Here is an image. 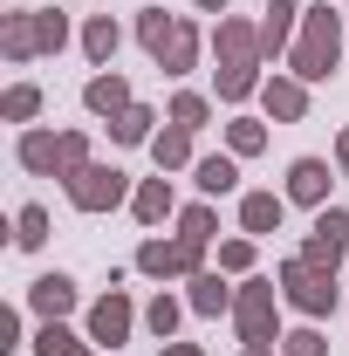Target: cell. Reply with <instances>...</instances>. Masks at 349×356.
I'll use <instances>...</instances> for the list:
<instances>
[{
    "instance_id": "6da1fadb",
    "label": "cell",
    "mask_w": 349,
    "mask_h": 356,
    "mask_svg": "<svg viewBox=\"0 0 349 356\" xmlns=\"http://www.w3.org/2000/svg\"><path fill=\"white\" fill-rule=\"evenodd\" d=\"M261 89V28L219 14V103H247Z\"/></svg>"
},
{
    "instance_id": "7a4b0ae2",
    "label": "cell",
    "mask_w": 349,
    "mask_h": 356,
    "mask_svg": "<svg viewBox=\"0 0 349 356\" xmlns=\"http://www.w3.org/2000/svg\"><path fill=\"white\" fill-rule=\"evenodd\" d=\"M137 42L151 48V62H158L165 76H185V69L199 62V28L178 21V14H165V7H144V14H137Z\"/></svg>"
},
{
    "instance_id": "3957f363",
    "label": "cell",
    "mask_w": 349,
    "mask_h": 356,
    "mask_svg": "<svg viewBox=\"0 0 349 356\" xmlns=\"http://www.w3.org/2000/svg\"><path fill=\"white\" fill-rule=\"evenodd\" d=\"M336 62H343V21H336L329 0H322V7H308V14H302L295 76H302V83H322V76H336Z\"/></svg>"
},
{
    "instance_id": "277c9868",
    "label": "cell",
    "mask_w": 349,
    "mask_h": 356,
    "mask_svg": "<svg viewBox=\"0 0 349 356\" xmlns=\"http://www.w3.org/2000/svg\"><path fill=\"white\" fill-rule=\"evenodd\" d=\"M62 42H69V21H62L55 7L7 14V28H0V55H7V62H35V55H55Z\"/></svg>"
},
{
    "instance_id": "5b68a950",
    "label": "cell",
    "mask_w": 349,
    "mask_h": 356,
    "mask_svg": "<svg viewBox=\"0 0 349 356\" xmlns=\"http://www.w3.org/2000/svg\"><path fill=\"white\" fill-rule=\"evenodd\" d=\"M21 165L35 178H62V185H69V178L89 165V137L83 131H62V137L55 131H28L21 137Z\"/></svg>"
},
{
    "instance_id": "8992f818",
    "label": "cell",
    "mask_w": 349,
    "mask_h": 356,
    "mask_svg": "<svg viewBox=\"0 0 349 356\" xmlns=\"http://www.w3.org/2000/svg\"><path fill=\"white\" fill-rule=\"evenodd\" d=\"M274 281H281V295H288L302 315H329V309H336V288H343V281H336V267H315V261H302V254H295V261H281Z\"/></svg>"
},
{
    "instance_id": "52a82bcc",
    "label": "cell",
    "mask_w": 349,
    "mask_h": 356,
    "mask_svg": "<svg viewBox=\"0 0 349 356\" xmlns=\"http://www.w3.org/2000/svg\"><path fill=\"white\" fill-rule=\"evenodd\" d=\"M274 302H281V281H247V288L233 295L240 350H267V343H274Z\"/></svg>"
},
{
    "instance_id": "ba28073f",
    "label": "cell",
    "mask_w": 349,
    "mask_h": 356,
    "mask_svg": "<svg viewBox=\"0 0 349 356\" xmlns=\"http://www.w3.org/2000/svg\"><path fill=\"white\" fill-rule=\"evenodd\" d=\"M69 206H76V213H110V206H124V172H117V165H83V172L69 178Z\"/></svg>"
},
{
    "instance_id": "9c48e42d",
    "label": "cell",
    "mask_w": 349,
    "mask_h": 356,
    "mask_svg": "<svg viewBox=\"0 0 349 356\" xmlns=\"http://www.w3.org/2000/svg\"><path fill=\"white\" fill-rule=\"evenodd\" d=\"M199 254H206V247H192L185 233H178V240H144V247H137V267L158 274V281H178V274H199Z\"/></svg>"
},
{
    "instance_id": "30bf717a",
    "label": "cell",
    "mask_w": 349,
    "mask_h": 356,
    "mask_svg": "<svg viewBox=\"0 0 349 356\" xmlns=\"http://www.w3.org/2000/svg\"><path fill=\"white\" fill-rule=\"evenodd\" d=\"M343 247H349V213H343V206H322V213H315V233L302 240V261L336 267V261H343Z\"/></svg>"
},
{
    "instance_id": "8fae6325",
    "label": "cell",
    "mask_w": 349,
    "mask_h": 356,
    "mask_svg": "<svg viewBox=\"0 0 349 356\" xmlns=\"http://www.w3.org/2000/svg\"><path fill=\"white\" fill-rule=\"evenodd\" d=\"M131 322H137V309L124 302V288H110L96 309H89V343H103V350H117L124 336H131Z\"/></svg>"
},
{
    "instance_id": "7c38bea8",
    "label": "cell",
    "mask_w": 349,
    "mask_h": 356,
    "mask_svg": "<svg viewBox=\"0 0 349 356\" xmlns=\"http://www.w3.org/2000/svg\"><path fill=\"white\" fill-rule=\"evenodd\" d=\"M329 158H295V165H288V199H295V206H322V199H329Z\"/></svg>"
},
{
    "instance_id": "4fadbf2b",
    "label": "cell",
    "mask_w": 349,
    "mask_h": 356,
    "mask_svg": "<svg viewBox=\"0 0 349 356\" xmlns=\"http://www.w3.org/2000/svg\"><path fill=\"white\" fill-rule=\"evenodd\" d=\"M28 302H35L42 322H62V315L76 309V281H69V274H42V281L28 288Z\"/></svg>"
},
{
    "instance_id": "5bb4252c",
    "label": "cell",
    "mask_w": 349,
    "mask_h": 356,
    "mask_svg": "<svg viewBox=\"0 0 349 356\" xmlns=\"http://www.w3.org/2000/svg\"><path fill=\"white\" fill-rule=\"evenodd\" d=\"M261 103H267V117H281V124H295L308 110V83L302 76H274V83L261 89Z\"/></svg>"
},
{
    "instance_id": "9a60e30c",
    "label": "cell",
    "mask_w": 349,
    "mask_h": 356,
    "mask_svg": "<svg viewBox=\"0 0 349 356\" xmlns=\"http://www.w3.org/2000/svg\"><path fill=\"white\" fill-rule=\"evenodd\" d=\"M281 213H288V192H247L240 199V226L261 240V233H274L281 226Z\"/></svg>"
},
{
    "instance_id": "2e32d148",
    "label": "cell",
    "mask_w": 349,
    "mask_h": 356,
    "mask_svg": "<svg viewBox=\"0 0 349 356\" xmlns=\"http://www.w3.org/2000/svg\"><path fill=\"white\" fill-rule=\"evenodd\" d=\"M83 103H89V110H96V117H110V124H117V117L131 110V83H124V76H89Z\"/></svg>"
},
{
    "instance_id": "e0dca14e",
    "label": "cell",
    "mask_w": 349,
    "mask_h": 356,
    "mask_svg": "<svg viewBox=\"0 0 349 356\" xmlns=\"http://www.w3.org/2000/svg\"><path fill=\"white\" fill-rule=\"evenodd\" d=\"M131 213L144 226H158V220H172V178L158 172V178H144V185H137L131 192Z\"/></svg>"
},
{
    "instance_id": "ac0fdd59",
    "label": "cell",
    "mask_w": 349,
    "mask_h": 356,
    "mask_svg": "<svg viewBox=\"0 0 349 356\" xmlns=\"http://www.w3.org/2000/svg\"><path fill=\"white\" fill-rule=\"evenodd\" d=\"M192 185H199L206 199L233 192V185H240V158H233V151H226V158H199V165H192Z\"/></svg>"
},
{
    "instance_id": "d6986e66",
    "label": "cell",
    "mask_w": 349,
    "mask_h": 356,
    "mask_svg": "<svg viewBox=\"0 0 349 356\" xmlns=\"http://www.w3.org/2000/svg\"><path fill=\"white\" fill-rule=\"evenodd\" d=\"M295 0H267V21H261V55H281L288 48V35H295Z\"/></svg>"
},
{
    "instance_id": "ffe728a7",
    "label": "cell",
    "mask_w": 349,
    "mask_h": 356,
    "mask_svg": "<svg viewBox=\"0 0 349 356\" xmlns=\"http://www.w3.org/2000/svg\"><path fill=\"white\" fill-rule=\"evenodd\" d=\"M151 151H158V172H185L192 165V131L185 124H165V131L151 137Z\"/></svg>"
},
{
    "instance_id": "44dd1931",
    "label": "cell",
    "mask_w": 349,
    "mask_h": 356,
    "mask_svg": "<svg viewBox=\"0 0 349 356\" xmlns=\"http://www.w3.org/2000/svg\"><path fill=\"white\" fill-rule=\"evenodd\" d=\"M117 42H124V35H117V21H110V14H89V28H83V55L96 62V69H110Z\"/></svg>"
},
{
    "instance_id": "7402d4cb",
    "label": "cell",
    "mask_w": 349,
    "mask_h": 356,
    "mask_svg": "<svg viewBox=\"0 0 349 356\" xmlns=\"http://www.w3.org/2000/svg\"><path fill=\"white\" fill-rule=\"evenodd\" d=\"M226 309H233L226 274H192V315H226Z\"/></svg>"
},
{
    "instance_id": "603a6c76",
    "label": "cell",
    "mask_w": 349,
    "mask_h": 356,
    "mask_svg": "<svg viewBox=\"0 0 349 356\" xmlns=\"http://www.w3.org/2000/svg\"><path fill=\"white\" fill-rule=\"evenodd\" d=\"M261 144H267V124H261V117H233V124H226V151H233V158H254Z\"/></svg>"
},
{
    "instance_id": "cb8c5ba5",
    "label": "cell",
    "mask_w": 349,
    "mask_h": 356,
    "mask_svg": "<svg viewBox=\"0 0 349 356\" xmlns=\"http://www.w3.org/2000/svg\"><path fill=\"white\" fill-rule=\"evenodd\" d=\"M151 124H158V117H151V110H144V103H131V110H124V117H117V124H110V131H117V144H151Z\"/></svg>"
},
{
    "instance_id": "d4e9b609",
    "label": "cell",
    "mask_w": 349,
    "mask_h": 356,
    "mask_svg": "<svg viewBox=\"0 0 349 356\" xmlns=\"http://www.w3.org/2000/svg\"><path fill=\"white\" fill-rule=\"evenodd\" d=\"M35 350H42V356H89V343H83V336H69L62 322H42V336H35Z\"/></svg>"
},
{
    "instance_id": "484cf974",
    "label": "cell",
    "mask_w": 349,
    "mask_h": 356,
    "mask_svg": "<svg viewBox=\"0 0 349 356\" xmlns=\"http://www.w3.org/2000/svg\"><path fill=\"white\" fill-rule=\"evenodd\" d=\"M48 240V213L42 206H21V213H14V247H42Z\"/></svg>"
},
{
    "instance_id": "4316f807",
    "label": "cell",
    "mask_w": 349,
    "mask_h": 356,
    "mask_svg": "<svg viewBox=\"0 0 349 356\" xmlns=\"http://www.w3.org/2000/svg\"><path fill=\"white\" fill-rule=\"evenodd\" d=\"M0 110H7V124H28V117L42 110V89H35V83H14V89H7V103H0Z\"/></svg>"
},
{
    "instance_id": "83f0119b",
    "label": "cell",
    "mask_w": 349,
    "mask_h": 356,
    "mask_svg": "<svg viewBox=\"0 0 349 356\" xmlns=\"http://www.w3.org/2000/svg\"><path fill=\"white\" fill-rule=\"evenodd\" d=\"M144 329H151L158 343H172V329H178V302H172V295H158V302L144 309Z\"/></svg>"
},
{
    "instance_id": "f1b7e54d",
    "label": "cell",
    "mask_w": 349,
    "mask_h": 356,
    "mask_svg": "<svg viewBox=\"0 0 349 356\" xmlns=\"http://www.w3.org/2000/svg\"><path fill=\"white\" fill-rule=\"evenodd\" d=\"M206 117H213V103H206V96H192V89H185V96H172V124H185V131H199Z\"/></svg>"
},
{
    "instance_id": "f546056e",
    "label": "cell",
    "mask_w": 349,
    "mask_h": 356,
    "mask_svg": "<svg viewBox=\"0 0 349 356\" xmlns=\"http://www.w3.org/2000/svg\"><path fill=\"white\" fill-rule=\"evenodd\" d=\"M178 233H185L192 247H206V240H213V206H185V213H178Z\"/></svg>"
},
{
    "instance_id": "4dcf8cb0",
    "label": "cell",
    "mask_w": 349,
    "mask_h": 356,
    "mask_svg": "<svg viewBox=\"0 0 349 356\" xmlns=\"http://www.w3.org/2000/svg\"><path fill=\"white\" fill-rule=\"evenodd\" d=\"M281 356H329V343H322V329H295V336H281Z\"/></svg>"
},
{
    "instance_id": "1f68e13d",
    "label": "cell",
    "mask_w": 349,
    "mask_h": 356,
    "mask_svg": "<svg viewBox=\"0 0 349 356\" xmlns=\"http://www.w3.org/2000/svg\"><path fill=\"white\" fill-rule=\"evenodd\" d=\"M254 267V240H226L219 247V274H247Z\"/></svg>"
},
{
    "instance_id": "d6a6232c",
    "label": "cell",
    "mask_w": 349,
    "mask_h": 356,
    "mask_svg": "<svg viewBox=\"0 0 349 356\" xmlns=\"http://www.w3.org/2000/svg\"><path fill=\"white\" fill-rule=\"evenodd\" d=\"M165 356H206V350H199V343H172Z\"/></svg>"
},
{
    "instance_id": "836d02e7",
    "label": "cell",
    "mask_w": 349,
    "mask_h": 356,
    "mask_svg": "<svg viewBox=\"0 0 349 356\" xmlns=\"http://www.w3.org/2000/svg\"><path fill=\"white\" fill-rule=\"evenodd\" d=\"M336 158H343V178H349V131L336 137Z\"/></svg>"
},
{
    "instance_id": "e575fe53",
    "label": "cell",
    "mask_w": 349,
    "mask_h": 356,
    "mask_svg": "<svg viewBox=\"0 0 349 356\" xmlns=\"http://www.w3.org/2000/svg\"><path fill=\"white\" fill-rule=\"evenodd\" d=\"M199 7H206V14H226V0H199Z\"/></svg>"
},
{
    "instance_id": "d590c367",
    "label": "cell",
    "mask_w": 349,
    "mask_h": 356,
    "mask_svg": "<svg viewBox=\"0 0 349 356\" xmlns=\"http://www.w3.org/2000/svg\"><path fill=\"white\" fill-rule=\"evenodd\" d=\"M240 356H274V350H240Z\"/></svg>"
}]
</instances>
